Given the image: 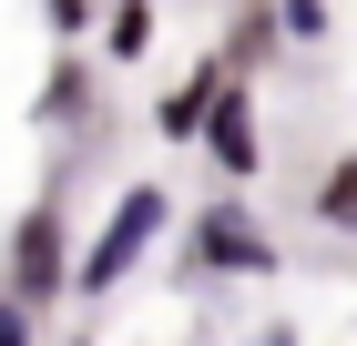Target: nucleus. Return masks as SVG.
Returning a JSON list of instances; mask_svg holds the SVG:
<instances>
[{"instance_id": "7", "label": "nucleus", "mask_w": 357, "mask_h": 346, "mask_svg": "<svg viewBox=\"0 0 357 346\" xmlns=\"http://www.w3.org/2000/svg\"><path fill=\"white\" fill-rule=\"evenodd\" d=\"M306 224H327V235H357V153L327 163L317 184H306Z\"/></svg>"}, {"instance_id": "4", "label": "nucleus", "mask_w": 357, "mask_h": 346, "mask_svg": "<svg viewBox=\"0 0 357 346\" xmlns=\"http://www.w3.org/2000/svg\"><path fill=\"white\" fill-rule=\"evenodd\" d=\"M194 143L215 153L225 184H255V173H266V133H255V92H245V81H225V92H215V112H204V133H194Z\"/></svg>"}, {"instance_id": "1", "label": "nucleus", "mask_w": 357, "mask_h": 346, "mask_svg": "<svg viewBox=\"0 0 357 346\" xmlns=\"http://www.w3.org/2000/svg\"><path fill=\"white\" fill-rule=\"evenodd\" d=\"M174 214H184V204H174L164 184H123L112 214L92 224V244H72V295H82V306H92V295H123L143 275V255L174 235Z\"/></svg>"}, {"instance_id": "11", "label": "nucleus", "mask_w": 357, "mask_h": 346, "mask_svg": "<svg viewBox=\"0 0 357 346\" xmlns=\"http://www.w3.org/2000/svg\"><path fill=\"white\" fill-rule=\"evenodd\" d=\"M82 102V52H61V72H52V92H41V123H61V112Z\"/></svg>"}, {"instance_id": "5", "label": "nucleus", "mask_w": 357, "mask_h": 346, "mask_svg": "<svg viewBox=\"0 0 357 346\" xmlns=\"http://www.w3.org/2000/svg\"><path fill=\"white\" fill-rule=\"evenodd\" d=\"M215 92H225V72H215V52H204L164 102H153V133H164V143H194V133H204V112H215Z\"/></svg>"}, {"instance_id": "12", "label": "nucleus", "mask_w": 357, "mask_h": 346, "mask_svg": "<svg viewBox=\"0 0 357 346\" xmlns=\"http://www.w3.org/2000/svg\"><path fill=\"white\" fill-rule=\"evenodd\" d=\"M0 346H41V336H31V316L10 306V295H0Z\"/></svg>"}, {"instance_id": "8", "label": "nucleus", "mask_w": 357, "mask_h": 346, "mask_svg": "<svg viewBox=\"0 0 357 346\" xmlns=\"http://www.w3.org/2000/svg\"><path fill=\"white\" fill-rule=\"evenodd\" d=\"M143 52H153V0H112V10H102V61L133 72Z\"/></svg>"}, {"instance_id": "3", "label": "nucleus", "mask_w": 357, "mask_h": 346, "mask_svg": "<svg viewBox=\"0 0 357 346\" xmlns=\"http://www.w3.org/2000/svg\"><path fill=\"white\" fill-rule=\"evenodd\" d=\"M174 255H184V275H235V285H266V275L286 265V255H275V235L255 224L245 204H235V194L194 204V214H184V244H174Z\"/></svg>"}, {"instance_id": "10", "label": "nucleus", "mask_w": 357, "mask_h": 346, "mask_svg": "<svg viewBox=\"0 0 357 346\" xmlns=\"http://www.w3.org/2000/svg\"><path fill=\"white\" fill-rule=\"evenodd\" d=\"M41 21H52L61 52H82V31H92V0H41Z\"/></svg>"}, {"instance_id": "2", "label": "nucleus", "mask_w": 357, "mask_h": 346, "mask_svg": "<svg viewBox=\"0 0 357 346\" xmlns=\"http://www.w3.org/2000/svg\"><path fill=\"white\" fill-rule=\"evenodd\" d=\"M0 295H10L31 326H41V306L72 295V204H61V194H41V204L10 224V275H0Z\"/></svg>"}, {"instance_id": "6", "label": "nucleus", "mask_w": 357, "mask_h": 346, "mask_svg": "<svg viewBox=\"0 0 357 346\" xmlns=\"http://www.w3.org/2000/svg\"><path fill=\"white\" fill-rule=\"evenodd\" d=\"M266 61H275V10H266V0H245V10L225 21V52H215V72H225V81H245V72H266Z\"/></svg>"}, {"instance_id": "9", "label": "nucleus", "mask_w": 357, "mask_h": 346, "mask_svg": "<svg viewBox=\"0 0 357 346\" xmlns=\"http://www.w3.org/2000/svg\"><path fill=\"white\" fill-rule=\"evenodd\" d=\"M275 10V41H327V0H266Z\"/></svg>"}]
</instances>
